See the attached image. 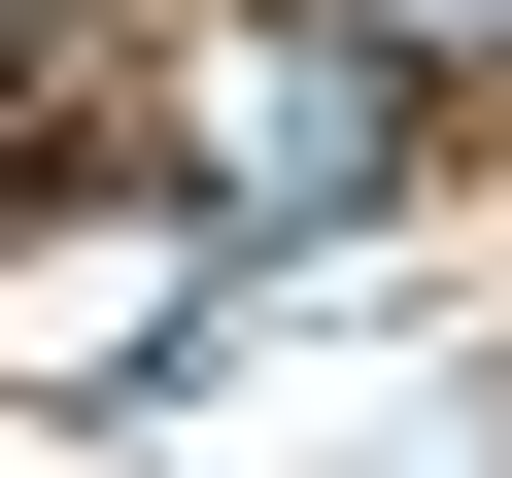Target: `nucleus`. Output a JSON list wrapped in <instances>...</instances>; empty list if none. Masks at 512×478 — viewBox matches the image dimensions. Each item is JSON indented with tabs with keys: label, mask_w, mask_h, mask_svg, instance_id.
<instances>
[{
	"label": "nucleus",
	"mask_w": 512,
	"mask_h": 478,
	"mask_svg": "<svg viewBox=\"0 0 512 478\" xmlns=\"http://www.w3.org/2000/svg\"><path fill=\"white\" fill-rule=\"evenodd\" d=\"M376 35H410V69H478V35H512V0H376Z\"/></svg>",
	"instance_id": "obj_2"
},
{
	"label": "nucleus",
	"mask_w": 512,
	"mask_h": 478,
	"mask_svg": "<svg viewBox=\"0 0 512 478\" xmlns=\"http://www.w3.org/2000/svg\"><path fill=\"white\" fill-rule=\"evenodd\" d=\"M171 137H205V205H342V171H376V69H342V35H205Z\"/></svg>",
	"instance_id": "obj_1"
}]
</instances>
